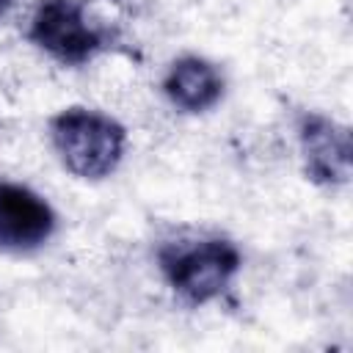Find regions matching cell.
Wrapping results in <instances>:
<instances>
[{"label":"cell","instance_id":"5b68a950","mask_svg":"<svg viewBox=\"0 0 353 353\" xmlns=\"http://www.w3.org/2000/svg\"><path fill=\"white\" fill-rule=\"evenodd\" d=\"M298 141L306 174L320 185H342L350 176V135L323 113H303Z\"/></svg>","mask_w":353,"mask_h":353},{"label":"cell","instance_id":"8992f818","mask_svg":"<svg viewBox=\"0 0 353 353\" xmlns=\"http://www.w3.org/2000/svg\"><path fill=\"white\" fill-rule=\"evenodd\" d=\"M163 94L185 113H204L223 97V74L204 58L185 55L163 77Z\"/></svg>","mask_w":353,"mask_h":353},{"label":"cell","instance_id":"7a4b0ae2","mask_svg":"<svg viewBox=\"0 0 353 353\" xmlns=\"http://www.w3.org/2000/svg\"><path fill=\"white\" fill-rule=\"evenodd\" d=\"M50 138L61 163L80 179H102L113 174L124 157V127L88 108H66L50 121Z\"/></svg>","mask_w":353,"mask_h":353},{"label":"cell","instance_id":"6da1fadb","mask_svg":"<svg viewBox=\"0 0 353 353\" xmlns=\"http://www.w3.org/2000/svg\"><path fill=\"white\" fill-rule=\"evenodd\" d=\"M243 265L237 245L218 234H190L160 243L157 268L188 303H210L232 284Z\"/></svg>","mask_w":353,"mask_h":353},{"label":"cell","instance_id":"277c9868","mask_svg":"<svg viewBox=\"0 0 353 353\" xmlns=\"http://www.w3.org/2000/svg\"><path fill=\"white\" fill-rule=\"evenodd\" d=\"M58 218L47 199L19 182H0V251L30 254L55 234Z\"/></svg>","mask_w":353,"mask_h":353},{"label":"cell","instance_id":"3957f363","mask_svg":"<svg viewBox=\"0 0 353 353\" xmlns=\"http://www.w3.org/2000/svg\"><path fill=\"white\" fill-rule=\"evenodd\" d=\"M28 39L63 66H83L110 44V30L91 22L85 0H39Z\"/></svg>","mask_w":353,"mask_h":353},{"label":"cell","instance_id":"52a82bcc","mask_svg":"<svg viewBox=\"0 0 353 353\" xmlns=\"http://www.w3.org/2000/svg\"><path fill=\"white\" fill-rule=\"evenodd\" d=\"M8 8H11V0H0V17H3Z\"/></svg>","mask_w":353,"mask_h":353}]
</instances>
